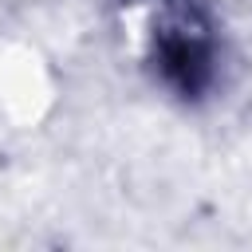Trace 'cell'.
Returning <instances> with one entry per match:
<instances>
[{
    "label": "cell",
    "mask_w": 252,
    "mask_h": 252,
    "mask_svg": "<svg viewBox=\"0 0 252 252\" xmlns=\"http://www.w3.org/2000/svg\"><path fill=\"white\" fill-rule=\"evenodd\" d=\"M150 63L158 79L181 94L197 98L217 79V35L213 20L197 0H161L150 35Z\"/></svg>",
    "instance_id": "6da1fadb"
}]
</instances>
